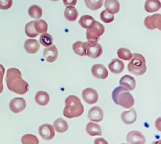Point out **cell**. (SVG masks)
I'll return each mask as SVG.
<instances>
[{"instance_id":"cell-35","label":"cell","mask_w":161,"mask_h":144,"mask_svg":"<svg viewBox=\"0 0 161 144\" xmlns=\"http://www.w3.org/2000/svg\"><path fill=\"white\" fill-rule=\"evenodd\" d=\"M13 0H0V9L6 10L12 6Z\"/></svg>"},{"instance_id":"cell-3","label":"cell","mask_w":161,"mask_h":144,"mask_svg":"<svg viewBox=\"0 0 161 144\" xmlns=\"http://www.w3.org/2000/svg\"><path fill=\"white\" fill-rule=\"evenodd\" d=\"M113 101L117 105L124 108H131L135 104L133 95L130 94L128 89L124 86L116 87L112 94Z\"/></svg>"},{"instance_id":"cell-28","label":"cell","mask_w":161,"mask_h":144,"mask_svg":"<svg viewBox=\"0 0 161 144\" xmlns=\"http://www.w3.org/2000/svg\"><path fill=\"white\" fill-rule=\"evenodd\" d=\"M86 6L91 10H97L102 6L104 0H84Z\"/></svg>"},{"instance_id":"cell-26","label":"cell","mask_w":161,"mask_h":144,"mask_svg":"<svg viewBox=\"0 0 161 144\" xmlns=\"http://www.w3.org/2000/svg\"><path fill=\"white\" fill-rule=\"evenodd\" d=\"M28 14L33 19H40L42 16V9L38 5H32L28 9Z\"/></svg>"},{"instance_id":"cell-23","label":"cell","mask_w":161,"mask_h":144,"mask_svg":"<svg viewBox=\"0 0 161 144\" xmlns=\"http://www.w3.org/2000/svg\"><path fill=\"white\" fill-rule=\"evenodd\" d=\"M53 128L58 132L63 133L67 131L68 128H69V125H68L67 121L65 120L62 118H58L53 122Z\"/></svg>"},{"instance_id":"cell-31","label":"cell","mask_w":161,"mask_h":144,"mask_svg":"<svg viewBox=\"0 0 161 144\" xmlns=\"http://www.w3.org/2000/svg\"><path fill=\"white\" fill-rule=\"evenodd\" d=\"M118 57L124 60H130L132 57L131 52L126 48H120L117 51Z\"/></svg>"},{"instance_id":"cell-10","label":"cell","mask_w":161,"mask_h":144,"mask_svg":"<svg viewBox=\"0 0 161 144\" xmlns=\"http://www.w3.org/2000/svg\"><path fill=\"white\" fill-rule=\"evenodd\" d=\"M83 99L86 103H89V104H94V103H97L98 100V94H97V91L91 88H87V89H84L83 91Z\"/></svg>"},{"instance_id":"cell-24","label":"cell","mask_w":161,"mask_h":144,"mask_svg":"<svg viewBox=\"0 0 161 144\" xmlns=\"http://www.w3.org/2000/svg\"><path fill=\"white\" fill-rule=\"evenodd\" d=\"M86 132L90 136H101L102 134L101 127L98 125H97V124L92 123V122H90V123L87 124L86 127Z\"/></svg>"},{"instance_id":"cell-12","label":"cell","mask_w":161,"mask_h":144,"mask_svg":"<svg viewBox=\"0 0 161 144\" xmlns=\"http://www.w3.org/2000/svg\"><path fill=\"white\" fill-rule=\"evenodd\" d=\"M104 113L102 108L98 106H94L88 111V118L91 121L100 122L103 120Z\"/></svg>"},{"instance_id":"cell-1","label":"cell","mask_w":161,"mask_h":144,"mask_svg":"<svg viewBox=\"0 0 161 144\" xmlns=\"http://www.w3.org/2000/svg\"><path fill=\"white\" fill-rule=\"evenodd\" d=\"M6 82L8 89L19 95L27 93L29 90V85L22 78L21 72L17 68H9L7 70Z\"/></svg>"},{"instance_id":"cell-6","label":"cell","mask_w":161,"mask_h":144,"mask_svg":"<svg viewBox=\"0 0 161 144\" xmlns=\"http://www.w3.org/2000/svg\"><path fill=\"white\" fill-rule=\"evenodd\" d=\"M102 54V45L97 42L88 41L86 42V56L89 57L96 59L98 58Z\"/></svg>"},{"instance_id":"cell-8","label":"cell","mask_w":161,"mask_h":144,"mask_svg":"<svg viewBox=\"0 0 161 144\" xmlns=\"http://www.w3.org/2000/svg\"><path fill=\"white\" fill-rule=\"evenodd\" d=\"M39 133L43 139L50 140L55 136L54 128L50 124H43V125L39 126Z\"/></svg>"},{"instance_id":"cell-32","label":"cell","mask_w":161,"mask_h":144,"mask_svg":"<svg viewBox=\"0 0 161 144\" xmlns=\"http://www.w3.org/2000/svg\"><path fill=\"white\" fill-rule=\"evenodd\" d=\"M39 42L42 45L46 47H48L53 44V38L50 34H47V32L42 34L39 39Z\"/></svg>"},{"instance_id":"cell-39","label":"cell","mask_w":161,"mask_h":144,"mask_svg":"<svg viewBox=\"0 0 161 144\" xmlns=\"http://www.w3.org/2000/svg\"><path fill=\"white\" fill-rule=\"evenodd\" d=\"M50 1H53V2H57V1H59V0H50Z\"/></svg>"},{"instance_id":"cell-18","label":"cell","mask_w":161,"mask_h":144,"mask_svg":"<svg viewBox=\"0 0 161 144\" xmlns=\"http://www.w3.org/2000/svg\"><path fill=\"white\" fill-rule=\"evenodd\" d=\"M105 7L110 13L116 14L119 11L120 5L118 0H105Z\"/></svg>"},{"instance_id":"cell-30","label":"cell","mask_w":161,"mask_h":144,"mask_svg":"<svg viewBox=\"0 0 161 144\" xmlns=\"http://www.w3.org/2000/svg\"><path fill=\"white\" fill-rule=\"evenodd\" d=\"M94 20V18L93 17H91V16L84 15V16H82V17H80V20H79V23H80V26L83 27V28L87 29V28L92 24Z\"/></svg>"},{"instance_id":"cell-11","label":"cell","mask_w":161,"mask_h":144,"mask_svg":"<svg viewBox=\"0 0 161 144\" xmlns=\"http://www.w3.org/2000/svg\"><path fill=\"white\" fill-rule=\"evenodd\" d=\"M43 56L47 62H54L58 56V51L57 47L54 45H51L47 47L43 50Z\"/></svg>"},{"instance_id":"cell-29","label":"cell","mask_w":161,"mask_h":144,"mask_svg":"<svg viewBox=\"0 0 161 144\" xmlns=\"http://www.w3.org/2000/svg\"><path fill=\"white\" fill-rule=\"evenodd\" d=\"M25 33H26L27 36L29 38H36L39 35V33L36 31V28L34 26V21H30L25 26Z\"/></svg>"},{"instance_id":"cell-25","label":"cell","mask_w":161,"mask_h":144,"mask_svg":"<svg viewBox=\"0 0 161 144\" xmlns=\"http://www.w3.org/2000/svg\"><path fill=\"white\" fill-rule=\"evenodd\" d=\"M72 49L75 54L80 56H86V42H76L72 45Z\"/></svg>"},{"instance_id":"cell-17","label":"cell","mask_w":161,"mask_h":144,"mask_svg":"<svg viewBox=\"0 0 161 144\" xmlns=\"http://www.w3.org/2000/svg\"><path fill=\"white\" fill-rule=\"evenodd\" d=\"M108 68L114 74H120L124 71V64L119 59H113L108 64Z\"/></svg>"},{"instance_id":"cell-33","label":"cell","mask_w":161,"mask_h":144,"mask_svg":"<svg viewBox=\"0 0 161 144\" xmlns=\"http://www.w3.org/2000/svg\"><path fill=\"white\" fill-rule=\"evenodd\" d=\"M21 142L22 143L24 144H28V143L38 144L39 143V139H38V138L36 137V136H34V135L27 134L22 136Z\"/></svg>"},{"instance_id":"cell-36","label":"cell","mask_w":161,"mask_h":144,"mask_svg":"<svg viewBox=\"0 0 161 144\" xmlns=\"http://www.w3.org/2000/svg\"><path fill=\"white\" fill-rule=\"evenodd\" d=\"M4 72H5L4 67L0 64V93L3 91V77H4Z\"/></svg>"},{"instance_id":"cell-34","label":"cell","mask_w":161,"mask_h":144,"mask_svg":"<svg viewBox=\"0 0 161 144\" xmlns=\"http://www.w3.org/2000/svg\"><path fill=\"white\" fill-rule=\"evenodd\" d=\"M101 20L102 21H104L105 23H111L112 21L114 20V14L110 13L109 12L105 9V10H103L102 13H101Z\"/></svg>"},{"instance_id":"cell-14","label":"cell","mask_w":161,"mask_h":144,"mask_svg":"<svg viewBox=\"0 0 161 144\" xmlns=\"http://www.w3.org/2000/svg\"><path fill=\"white\" fill-rule=\"evenodd\" d=\"M127 142L129 143H145V136L138 131H131L127 134Z\"/></svg>"},{"instance_id":"cell-37","label":"cell","mask_w":161,"mask_h":144,"mask_svg":"<svg viewBox=\"0 0 161 144\" xmlns=\"http://www.w3.org/2000/svg\"><path fill=\"white\" fill-rule=\"evenodd\" d=\"M63 3L65 6H75L77 3V0H63Z\"/></svg>"},{"instance_id":"cell-7","label":"cell","mask_w":161,"mask_h":144,"mask_svg":"<svg viewBox=\"0 0 161 144\" xmlns=\"http://www.w3.org/2000/svg\"><path fill=\"white\" fill-rule=\"evenodd\" d=\"M144 24L149 30H161V15L157 13L152 16H148L145 19Z\"/></svg>"},{"instance_id":"cell-5","label":"cell","mask_w":161,"mask_h":144,"mask_svg":"<svg viewBox=\"0 0 161 144\" xmlns=\"http://www.w3.org/2000/svg\"><path fill=\"white\" fill-rule=\"evenodd\" d=\"M104 33H105V27L102 23L94 20L92 24L87 28L86 39L88 41H91V42H97L99 40V38Z\"/></svg>"},{"instance_id":"cell-4","label":"cell","mask_w":161,"mask_h":144,"mask_svg":"<svg viewBox=\"0 0 161 144\" xmlns=\"http://www.w3.org/2000/svg\"><path fill=\"white\" fill-rule=\"evenodd\" d=\"M127 68L130 73L137 76H140L146 73L147 67H146V59L144 56L139 53L132 54V57L130 59Z\"/></svg>"},{"instance_id":"cell-19","label":"cell","mask_w":161,"mask_h":144,"mask_svg":"<svg viewBox=\"0 0 161 144\" xmlns=\"http://www.w3.org/2000/svg\"><path fill=\"white\" fill-rule=\"evenodd\" d=\"M119 83H120L121 85L127 88V89L130 91L134 90L135 88V85H136V82H135V78L128 75H124V76L120 79Z\"/></svg>"},{"instance_id":"cell-27","label":"cell","mask_w":161,"mask_h":144,"mask_svg":"<svg viewBox=\"0 0 161 144\" xmlns=\"http://www.w3.org/2000/svg\"><path fill=\"white\" fill-rule=\"evenodd\" d=\"M34 26L36 31L39 34V33L43 34V33L47 32V31H48V25H47V22L43 20H39V19H37V20L34 21Z\"/></svg>"},{"instance_id":"cell-16","label":"cell","mask_w":161,"mask_h":144,"mask_svg":"<svg viewBox=\"0 0 161 144\" xmlns=\"http://www.w3.org/2000/svg\"><path fill=\"white\" fill-rule=\"evenodd\" d=\"M121 118L122 121L125 124L130 125V124L135 123L137 120V113L134 108H131L130 111H124L121 114Z\"/></svg>"},{"instance_id":"cell-38","label":"cell","mask_w":161,"mask_h":144,"mask_svg":"<svg viewBox=\"0 0 161 144\" xmlns=\"http://www.w3.org/2000/svg\"><path fill=\"white\" fill-rule=\"evenodd\" d=\"M94 142H95V143H97V142H98V143H100V142H102V143H107L106 141H105L103 139H102V138L99 139H96V140L94 141Z\"/></svg>"},{"instance_id":"cell-22","label":"cell","mask_w":161,"mask_h":144,"mask_svg":"<svg viewBox=\"0 0 161 144\" xmlns=\"http://www.w3.org/2000/svg\"><path fill=\"white\" fill-rule=\"evenodd\" d=\"M78 11L73 6H66L64 10V17L69 21H75L78 17Z\"/></svg>"},{"instance_id":"cell-21","label":"cell","mask_w":161,"mask_h":144,"mask_svg":"<svg viewBox=\"0 0 161 144\" xmlns=\"http://www.w3.org/2000/svg\"><path fill=\"white\" fill-rule=\"evenodd\" d=\"M35 100L40 106H46L48 104L49 101H50V95L47 92L39 91L36 93V96H35Z\"/></svg>"},{"instance_id":"cell-2","label":"cell","mask_w":161,"mask_h":144,"mask_svg":"<svg viewBox=\"0 0 161 144\" xmlns=\"http://www.w3.org/2000/svg\"><path fill=\"white\" fill-rule=\"evenodd\" d=\"M84 108L80 99L75 95H69L65 100V107L63 115L67 118L78 117L83 114Z\"/></svg>"},{"instance_id":"cell-15","label":"cell","mask_w":161,"mask_h":144,"mask_svg":"<svg viewBox=\"0 0 161 144\" xmlns=\"http://www.w3.org/2000/svg\"><path fill=\"white\" fill-rule=\"evenodd\" d=\"M24 47H25V49L27 53H30V54H34L39 51L40 45L36 39H30L25 41Z\"/></svg>"},{"instance_id":"cell-20","label":"cell","mask_w":161,"mask_h":144,"mask_svg":"<svg viewBox=\"0 0 161 144\" xmlns=\"http://www.w3.org/2000/svg\"><path fill=\"white\" fill-rule=\"evenodd\" d=\"M161 3L160 0H146L145 3V9L149 13H154L160 10Z\"/></svg>"},{"instance_id":"cell-9","label":"cell","mask_w":161,"mask_h":144,"mask_svg":"<svg viewBox=\"0 0 161 144\" xmlns=\"http://www.w3.org/2000/svg\"><path fill=\"white\" fill-rule=\"evenodd\" d=\"M25 107H26V101L25 99L21 97L13 99L9 103V108L14 114H18L21 112L25 109Z\"/></svg>"},{"instance_id":"cell-13","label":"cell","mask_w":161,"mask_h":144,"mask_svg":"<svg viewBox=\"0 0 161 144\" xmlns=\"http://www.w3.org/2000/svg\"><path fill=\"white\" fill-rule=\"evenodd\" d=\"M91 73L95 78L99 79H105L108 75V70L102 64H94L91 68Z\"/></svg>"}]
</instances>
